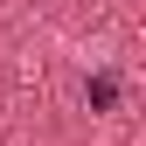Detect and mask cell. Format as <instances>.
I'll return each mask as SVG.
<instances>
[{"instance_id": "cell-1", "label": "cell", "mask_w": 146, "mask_h": 146, "mask_svg": "<svg viewBox=\"0 0 146 146\" xmlns=\"http://www.w3.org/2000/svg\"><path fill=\"white\" fill-rule=\"evenodd\" d=\"M84 98H90V111H111V104H118V77H111V70L84 77Z\"/></svg>"}]
</instances>
